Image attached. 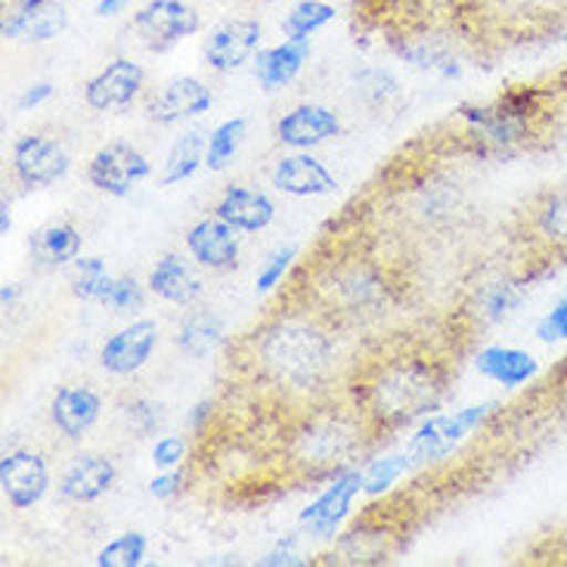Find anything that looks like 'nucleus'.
Returning <instances> with one entry per match:
<instances>
[{"mask_svg":"<svg viewBox=\"0 0 567 567\" xmlns=\"http://www.w3.org/2000/svg\"><path fill=\"white\" fill-rule=\"evenodd\" d=\"M400 530L391 518L363 515L336 543V561L341 565H382L398 549Z\"/></svg>","mask_w":567,"mask_h":567,"instance_id":"obj_12","label":"nucleus"},{"mask_svg":"<svg viewBox=\"0 0 567 567\" xmlns=\"http://www.w3.org/2000/svg\"><path fill=\"white\" fill-rule=\"evenodd\" d=\"M310 301L332 322H372L398 301V282L388 267L369 255H338L317 264L305 277Z\"/></svg>","mask_w":567,"mask_h":567,"instance_id":"obj_3","label":"nucleus"},{"mask_svg":"<svg viewBox=\"0 0 567 567\" xmlns=\"http://www.w3.org/2000/svg\"><path fill=\"white\" fill-rule=\"evenodd\" d=\"M134 29L150 50H168L202 29V16L184 0H150L134 13Z\"/></svg>","mask_w":567,"mask_h":567,"instance_id":"obj_10","label":"nucleus"},{"mask_svg":"<svg viewBox=\"0 0 567 567\" xmlns=\"http://www.w3.org/2000/svg\"><path fill=\"white\" fill-rule=\"evenodd\" d=\"M246 118H227L208 134V150H205V168L224 171L233 162V155L239 153L243 140H246Z\"/></svg>","mask_w":567,"mask_h":567,"instance_id":"obj_34","label":"nucleus"},{"mask_svg":"<svg viewBox=\"0 0 567 567\" xmlns=\"http://www.w3.org/2000/svg\"><path fill=\"white\" fill-rule=\"evenodd\" d=\"M115 481H118L115 462L106 460V456H81L60 477V496L69 503H78V506L96 503L115 487Z\"/></svg>","mask_w":567,"mask_h":567,"instance_id":"obj_23","label":"nucleus"},{"mask_svg":"<svg viewBox=\"0 0 567 567\" xmlns=\"http://www.w3.org/2000/svg\"><path fill=\"white\" fill-rule=\"evenodd\" d=\"M10 230H13V217H10V202L3 199V205H0V233L7 236Z\"/></svg>","mask_w":567,"mask_h":567,"instance_id":"obj_50","label":"nucleus"},{"mask_svg":"<svg viewBox=\"0 0 567 567\" xmlns=\"http://www.w3.org/2000/svg\"><path fill=\"white\" fill-rule=\"evenodd\" d=\"M112 279L115 277H109L103 258H78L75 277H72V295L81 298V301H100V305H106Z\"/></svg>","mask_w":567,"mask_h":567,"instance_id":"obj_35","label":"nucleus"},{"mask_svg":"<svg viewBox=\"0 0 567 567\" xmlns=\"http://www.w3.org/2000/svg\"><path fill=\"white\" fill-rule=\"evenodd\" d=\"M499 410V403H472L462 406L456 413H437L422 419V425L410 434L406 441V453L415 465H431V462L446 460L456 446L477 431L487 425V419Z\"/></svg>","mask_w":567,"mask_h":567,"instance_id":"obj_7","label":"nucleus"},{"mask_svg":"<svg viewBox=\"0 0 567 567\" xmlns=\"http://www.w3.org/2000/svg\"><path fill=\"white\" fill-rule=\"evenodd\" d=\"M212 415H215V403H212V400H199V403L189 410V415H186V425H189L193 434H202V431L208 429Z\"/></svg>","mask_w":567,"mask_h":567,"instance_id":"obj_48","label":"nucleus"},{"mask_svg":"<svg viewBox=\"0 0 567 567\" xmlns=\"http://www.w3.org/2000/svg\"><path fill=\"white\" fill-rule=\"evenodd\" d=\"M224 341H227V326L215 310H193V313H186L177 329V348L189 353L193 360L215 353Z\"/></svg>","mask_w":567,"mask_h":567,"instance_id":"obj_28","label":"nucleus"},{"mask_svg":"<svg viewBox=\"0 0 567 567\" xmlns=\"http://www.w3.org/2000/svg\"><path fill=\"white\" fill-rule=\"evenodd\" d=\"M205 150H208V134L205 131H199V127L184 131L165 155V171H162L158 184L177 186L189 181L196 171L205 168Z\"/></svg>","mask_w":567,"mask_h":567,"instance_id":"obj_30","label":"nucleus"},{"mask_svg":"<svg viewBox=\"0 0 567 567\" xmlns=\"http://www.w3.org/2000/svg\"><path fill=\"white\" fill-rule=\"evenodd\" d=\"M109 310L115 313H134L143 307V286L134 277H115L106 298Z\"/></svg>","mask_w":567,"mask_h":567,"instance_id":"obj_42","label":"nucleus"},{"mask_svg":"<svg viewBox=\"0 0 567 567\" xmlns=\"http://www.w3.org/2000/svg\"><path fill=\"white\" fill-rule=\"evenodd\" d=\"M81 246H84V239H81L75 224L53 220L31 236L29 251L31 261L41 264V267H65V264L81 258Z\"/></svg>","mask_w":567,"mask_h":567,"instance_id":"obj_27","label":"nucleus"},{"mask_svg":"<svg viewBox=\"0 0 567 567\" xmlns=\"http://www.w3.org/2000/svg\"><path fill=\"white\" fill-rule=\"evenodd\" d=\"M248 367L286 398H310L329 384L336 344L313 317H277L246 341Z\"/></svg>","mask_w":567,"mask_h":567,"instance_id":"obj_2","label":"nucleus"},{"mask_svg":"<svg viewBox=\"0 0 567 567\" xmlns=\"http://www.w3.org/2000/svg\"><path fill=\"white\" fill-rule=\"evenodd\" d=\"M360 493H363V472L348 468L326 484V491L301 512L298 522L313 539H332L341 530V524L351 518L353 499Z\"/></svg>","mask_w":567,"mask_h":567,"instance_id":"obj_9","label":"nucleus"},{"mask_svg":"<svg viewBox=\"0 0 567 567\" xmlns=\"http://www.w3.org/2000/svg\"><path fill=\"white\" fill-rule=\"evenodd\" d=\"M336 19V7L326 0H301L295 3L286 19H282V34L291 41H310V34H317Z\"/></svg>","mask_w":567,"mask_h":567,"instance_id":"obj_33","label":"nucleus"},{"mask_svg":"<svg viewBox=\"0 0 567 567\" xmlns=\"http://www.w3.org/2000/svg\"><path fill=\"white\" fill-rule=\"evenodd\" d=\"M465 143L477 155H512L527 150L534 140L543 137L549 112V91L543 87H522L503 93L499 100L484 106L462 109Z\"/></svg>","mask_w":567,"mask_h":567,"instance_id":"obj_5","label":"nucleus"},{"mask_svg":"<svg viewBox=\"0 0 567 567\" xmlns=\"http://www.w3.org/2000/svg\"><path fill=\"white\" fill-rule=\"evenodd\" d=\"M47 0H3V19H0V34L7 41H16L22 38L25 29H29L31 16L38 13L44 7Z\"/></svg>","mask_w":567,"mask_h":567,"instance_id":"obj_40","label":"nucleus"},{"mask_svg":"<svg viewBox=\"0 0 567 567\" xmlns=\"http://www.w3.org/2000/svg\"><path fill=\"white\" fill-rule=\"evenodd\" d=\"M524 279L546 277L558 264H567V189L543 193L522 217Z\"/></svg>","mask_w":567,"mask_h":567,"instance_id":"obj_6","label":"nucleus"},{"mask_svg":"<svg viewBox=\"0 0 567 567\" xmlns=\"http://www.w3.org/2000/svg\"><path fill=\"white\" fill-rule=\"evenodd\" d=\"M146 286L162 301L177 307H193L202 298V291H205L202 279L196 277V270L181 255H165L162 261L155 264Z\"/></svg>","mask_w":567,"mask_h":567,"instance_id":"obj_25","label":"nucleus"},{"mask_svg":"<svg viewBox=\"0 0 567 567\" xmlns=\"http://www.w3.org/2000/svg\"><path fill=\"white\" fill-rule=\"evenodd\" d=\"M400 53L413 62L415 69H425V72H434L441 78H456L462 72L460 56L444 34H413V38H406V44L400 47Z\"/></svg>","mask_w":567,"mask_h":567,"instance_id":"obj_29","label":"nucleus"},{"mask_svg":"<svg viewBox=\"0 0 567 567\" xmlns=\"http://www.w3.org/2000/svg\"><path fill=\"white\" fill-rule=\"evenodd\" d=\"M16 295H19V289H16L13 282H7L3 291H0V305H3V310H10V307L16 305Z\"/></svg>","mask_w":567,"mask_h":567,"instance_id":"obj_51","label":"nucleus"},{"mask_svg":"<svg viewBox=\"0 0 567 567\" xmlns=\"http://www.w3.org/2000/svg\"><path fill=\"white\" fill-rule=\"evenodd\" d=\"M537 338L539 341H546V344L567 341V295L537 322Z\"/></svg>","mask_w":567,"mask_h":567,"instance_id":"obj_43","label":"nucleus"},{"mask_svg":"<svg viewBox=\"0 0 567 567\" xmlns=\"http://www.w3.org/2000/svg\"><path fill=\"white\" fill-rule=\"evenodd\" d=\"M527 289H530V279H524L522 274L518 277L499 279V282H491L487 289L481 291V301H477V313L484 322H503L508 320L518 307L524 305L527 298Z\"/></svg>","mask_w":567,"mask_h":567,"instance_id":"obj_31","label":"nucleus"},{"mask_svg":"<svg viewBox=\"0 0 567 567\" xmlns=\"http://www.w3.org/2000/svg\"><path fill=\"white\" fill-rule=\"evenodd\" d=\"M215 215L220 220H227L233 230L239 233H261L274 224L277 217V205L274 199L261 193V189H251V186H227L224 196L217 199Z\"/></svg>","mask_w":567,"mask_h":567,"instance_id":"obj_22","label":"nucleus"},{"mask_svg":"<svg viewBox=\"0 0 567 567\" xmlns=\"http://www.w3.org/2000/svg\"><path fill=\"white\" fill-rule=\"evenodd\" d=\"M72 168V158L56 137L47 134H25L13 143L16 181L29 189H44L56 184Z\"/></svg>","mask_w":567,"mask_h":567,"instance_id":"obj_11","label":"nucleus"},{"mask_svg":"<svg viewBox=\"0 0 567 567\" xmlns=\"http://www.w3.org/2000/svg\"><path fill=\"white\" fill-rule=\"evenodd\" d=\"M181 491H184V475L174 472V468H165L162 475L150 481V493L155 499H174Z\"/></svg>","mask_w":567,"mask_h":567,"instance_id":"obj_45","label":"nucleus"},{"mask_svg":"<svg viewBox=\"0 0 567 567\" xmlns=\"http://www.w3.org/2000/svg\"><path fill=\"white\" fill-rule=\"evenodd\" d=\"M215 103L212 87L199 78H171L168 84H162L158 91L146 100V115L150 122L171 127V124H184L189 118H199Z\"/></svg>","mask_w":567,"mask_h":567,"instance_id":"obj_13","label":"nucleus"},{"mask_svg":"<svg viewBox=\"0 0 567 567\" xmlns=\"http://www.w3.org/2000/svg\"><path fill=\"white\" fill-rule=\"evenodd\" d=\"M400 93V81L391 69L367 65L353 72V96L369 109H384Z\"/></svg>","mask_w":567,"mask_h":567,"instance_id":"obj_32","label":"nucleus"},{"mask_svg":"<svg viewBox=\"0 0 567 567\" xmlns=\"http://www.w3.org/2000/svg\"><path fill=\"white\" fill-rule=\"evenodd\" d=\"M295 258H298V246L277 248V251H274V255H270V258L261 264V270H258V279H255L258 291H261V295H267V291L277 289Z\"/></svg>","mask_w":567,"mask_h":567,"instance_id":"obj_41","label":"nucleus"},{"mask_svg":"<svg viewBox=\"0 0 567 567\" xmlns=\"http://www.w3.org/2000/svg\"><path fill=\"white\" fill-rule=\"evenodd\" d=\"M295 546V539H286V543H279L274 553H267L264 558H258V565L261 567H305L307 561L301 555L291 549Z\"/></svg>","mask_w":567,"mask_h":567,"instance_id":"obj_46","label":"nucleus"},{"mask_svg":"<svg viewBox=\"0 0 567 567\" xmlns=\"http://www.w3.org/2000/svg\"><path fill=\"white\" fill-rule=\"evenodd\" d=\"M264 29L258 19H230L224 25H217L208 38H205V62L208 69H215L220 75L243 69L248 60L258 56V47H261Z\"/></svg>","mask_w":567,"mask_h":567,"instance_id":"obj_15","label":"nucleus"},{"mask_svg":"<svg viewBox=\"0 0 567 567\" xmlns=\"http://www.w3.org/2000/svg\"><path fill=\"white\" fill-rule=\"evenodd\" d=\"M155 344H158V326L153 320L131 322L100 348V367L109 375H134L150 363Z\"/></svg>","mask_w":567,"mask_h":567,"instance_id":"obj_18","label":"nucleus"},{"mask_svg":"<svg viewBox=\"0 0 567 567\" xmlns=\"http://www.w3.org/2000/svg\"><path fill=\"white\" fill-rule=\"evenodd\" d=\"M0 491L10 508L38 506L50 491V468L41 453L31 450H10L0 460Z\"/></svg>","mask_w":567,"mask_h":567,"instance_id":"obj_14","label":"nucleus"},{"mask_svg":"<svg viewBox=\"0 0 567 567\" xmlns=\"http://www.w3.org/2000/svg\"><path fill=\"white\" fill-rule=\"evenodd\" d=\"M441 360L429 353H391L369 363L353 382V406L375 437L398 434L441 406L450 388Z\"/></svg>","mask_w":567,"mask_h":567,"instance_id":"obj_1","label":"nucleus"},{"mask_svg":"<svg viewBox=\"0 0 567 567\" xmlns=\"http://www.w3.org/2000/svg\"><path fill=\"white\" fill-rule=\"evenodd\" d=\"M143 84H146V72L143 65L134 60H112L96 75L84 84V103L93 109V112H115V109L131 106L143 93Z\"/></svg>","mask_w":567,"mask_h":567,"instance_id":"obj_16","label":"nucleus"},{"mask_svg":"<svg viewBox=\"0 0 567 567\" xmlns=\"http://www.w3.org/2000/svg\"><path fill=\"white\" fill-rule=\"evenodd\" d=\"M150 174H153V162L134 143L124 140L100 146L87 165V181L93 189L106 193L112 199H127Z\"/></svg>","mask_w":567,"mask_h":567,"instance_id":"obj_8","label":"nucleus"},{"mask_svg":"<svg viewBox=\"0 0 567 567\" xmlns=\"http://www.w3.org/2000/svg\"><path fill=\"white\" fill-rule=\"evenodd\" d=\"M186 251L205 270H215V274L233 270L239 264V251H243L239 230H233L230 224L217 215L202 217L199 224H193L186 230Z\"/></svg>","mask_w":567,"mask_h":567,"instance_id":"obj_17","label":"nucleus"},{"mask_svg":"<svg viewBox=\"0 0 567 567\" xmlns=\"http://www.w3.org/2000/svg\"><path fill=\"white\" fill-rule=\"evenodd\" d=\"M375 434L367 419L351 410H313L305 413L282 441V460L291 475L301 481H332L353 468V460L363 453Z\"/></svg>","mask_w":567,"mask_h":567,"instance_id":"obj_4","label":"nucleus"},{"mask_svg":"<svg viewBox=\"0 0 567 567\" xmlns=\"http://www.w3.org/2000/svg\"><path fill=\"white\" fill-rule=\"evenodd\" d=\"M69 25V10L62 0H47L38 13L31 16L29 29L22 34V41H34V44H47L53 38H60L62 31Z\"/></svg>","mask_w":567,"mask_h":567,"instance_id":"obj_38","label":"nucleus"},{"mask_svg":"<svg viewBox=\"0 0 567 567\" xmlns=\"http://www.w3.org/2000/svg\"><path fill=\"white\" fill-rule=\"evenodd\" d=\"M477 372L491 382L503 388H522L539 372L537 360L522 348H508V344H487L475 357Z\"/></svg>","mask_w":567,"mask_h":567,"instance_id":"obj_26","label":"nucleus"},{"mask_svg":"<svg viewBox=\"0 0 567 567\" xmlns=\"http://www.w3.org/2000/svg\"><path fill=\"white\" fill-rule=\"evenodd\" d=\"M131 0H96V16L103 19H112V16H122L127 10Z\"/></svg>","mask_w":567,"mask_h":567,"instance_id":"obj_49","label":"nucleus"},{"mask_svg":"<svg viewBox=\"0 0 567 567\" xmlns=\"http://www.w3.org/2000/svg\"><path fill=\"white\" fill-rule=\"evenodd\" d=\"M307 60H310V41H291V38H286L282 44L258 50V56H255V78H258V84L267 93L279 91V87H286L289 81L298 78Z\"/></svg>","mask_w":567,"mask_h":567,"instance_id":"obj_24","label":"nucleus"},{"mask_svg":"<svg viewBox=\"0 0 567 567\" xmlns=\"http://www.w3.org/2000/svg\"><path fill=\"white\" fill-rule=\"evenodd\" d=\"M124 422L137 437H153L165 422V406L150 398H137L124 403Z\"/></svg>","mask_w":567,"mask_h":567,"instance_id":"obj_39","label":"nucleus"},{"mask_svg":"<svg viewBox=\"0 0 567 567\" xmlns=\"http://www.w3.org/2000/svg\"><path fill=\"white\" fill-rule=\"evenodd\" d=\"M100 413H103V398L87 384L60 388L50 403V422L69 441H81L100 422Z\"/></svg>","mask_w":567,"mask_h":567,"instance_id":"obj_21","label":"nucleus"},{"mask_svg":"<svg viewBox=\"0 0 567 567\" xmlns=\"http://www.w3.org/2000/svg\"><path fill=\"white\" fill-rule=\"evenodd\" d=\"M341 134V118L332 109L305 103L286 112L277 122V140L295 153H307L313 146H322Z\"/></svg>","mask_w":567,"mask_h":567,"instance_id":"obj_19","label":"nucleus"},{"mask_svg":"<svg viewBox=\"0 0 567 567\" xmlns=\"http://www.w3.org/2000/svg\"><path fill=\"white\" fill-rule=\"evenodd\" d=\"M270 181L279 193L295 196V199H313V196H326L336 193V174L322 165L320 158L307 153L282 155L277 162V168L270 174Z\"/></svg>","mask_w":567,"mask_h":567,"instance_id":"obj_20","label":"nucleus"},{"mask_svg":"<svg viewBox=\"0 0 567 567\" xmlns=\"http://www.w3.org/2000/svg\"><path fill=\"white\" fill-rule=\"evenodd\" d=\"M146 537L140 530H127L96 553V567H140L146 558Z\"/></svg>","mask_w":567,"mask_h":567,"instance_id":"obj_37","label":"nucleus"},{"mask_svg":"<svg viewBox=\"0 0 567 567\" xmlns=\"http://www.w3.org/2000/svg\"><path fill=\"white\" fill-rule=\"evenodd\" d=\"M186 456V441L181 434H165V437H158L153 446V462L155 468H177Z\"/></svg>","mask_w":567,"mask_h":567,"instance_id":"obj_44","label":"nucleus"},{"mask_svg":"<svg viewBox=\"0 0 567 567\" xmlns=\"http://www.w3.org/2000/svg\"><path fill=\"white\" fill-rule=\"evenodd\" d=\"M410 468H415V462L410 460V453H400V456H382V460H372L363 468V493L369 499L384 496L398 484L400 477L406 475Z\"/></svg>","mask_w":567,"mask_h":567,"instance_id":"obj_36","label":"nucleus"},{"mask_svg":"<svg viewBox=\"0 0 567 567\" xmlns=\"http://www.w3.org/2000/svg\"><path fill=\"white\" fill-rule=\"evenodd\" d=\"M50 96H53V84H50V81H38V84H29L25 91L19 93L16 109H19V112H31V109H38L41 103H47Z\"/></svg>","mask_w":567,"mask_h":567,"instance_id":"obj_47","label":"nucleus"}]
</instances>
